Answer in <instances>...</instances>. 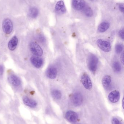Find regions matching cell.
<instances>
[{
    "mask_svg": "<svg viewBox=\"0 0 124 124\" xmlns=\"http://www.w3.org/2000/svg\"><path fill=\"white\" fill-rule=\"evenodd\" d=\"M98 62V58L95 55L91 54L89 57L87 62L88 67L92 73H95L97 70Z\"/></svg>",
    "mask_w": 124,
    "mask_h": 124,
    "instance_id": "obj_1",
    "label": "cell"
},
{
    "mask_svg": "<svg viewBox=\"0 0 124 124\" xmlns=\"http://www.w3.org/2000/svg\"><path fill=\"white\" fill-rule=\"evenodd\" d=\"M97 43L98 47L103 51L108 52L111 51V46L108 41L100 39L97 40Z\"/></svg>",
    "mask_w": 124,
    "mask_h": 124,
    "instance_id": "obj_2",
    "label": "cell"
},
{
    "mask_svg": "<svg viewBox=\"0 0 124 124\" xmlns=\"http://www.w3.org/2000/svg\"><path fill=\"white\" fill-rule=\"evenodd\" d=\"M2 29L3 31L6 34H10L13 29L12 22L9 19L4 20L2 23Z\"/></svg>",
    "mask_w": 124,
    "mask_h": 124,
    "instance_id": "obj_3",
    "label": "cell"
},
{
    "mask_svg": "<svg viewBox=\"0 0 124 124\" xmlns=\"http://www.w3.org/2000/svg\"><path fill=\"white\" fill-rule=\"evenodd\" d=\"M31 51L35 56H41L43 54V50L41 46L35 43H31L30 45Z\"/></svg>",
    "mask_w": 124,
    "mask_h": 124,
    "instance_id": "obj_4",
    "label": "cell"
},
{
    "mask_svg": "<svg viewBox=\"0 0 124 124\" xmlns=\"http://www.w3.org/2000/svg\"><path fill=\"white\" fill-rule=\"evenodd\" d=\"M83 95L80 93H75L72 96V102L74 106H80L83 103Z\"/></svg>",
    "mask_w": 124,
    "mask_h": 124,
    "instance_id": "obj_5",
    "label": "cell"
},
{
    "mask_svg": "<svg viewBox=\"0 0 124 124\" xmlns=\"http://www.w3.org/2000/svg\"><path fill=\"white\" fill-rule=\"evenodd\" d=\"M81 82L83 86L87 89H91L92 87L91 81L88 74L86 73L83 74L82 76Z\"/></svg>",
    "mask_w": 124,
    "mask_h": 124,
    "instance_id": "obj_6",
    "label": "cell"
},
{
    "mask_svg": "<svg viewBox=\"0 0 124 124\" xmlns=\"http://www.w3.org/2000/svg\"><path fill=\"white\" fill-rule=\"evenodd\" d=\"M65 118L69 122L74 123L78 119V116L75 112L73 111H68L65 114Z\"/></svg>",
    "mask_w": 124,
    "mask_h": 124,
    "instance_id": "obj_7",
    "label": "cell"
},
{
    "mask_svg": "<svg viewBox=\"0 0 124 124\" xmlns=\"http://www.w3.org/2000/svg\"><path fill=\"white\" fill-rule=\"evenodd\" d=\"M72 6L74 9L77 11L83 10L85 6L84 0H73Z\"/></svg>",
    "mask_w": 124,
    "mask_h": 124,
    "instance_id": "obj_8",
    "label": "cell"
},
{
    "mask_svg": "<svg viewBox=\"0 0 124 124\" xmlns=\"http://www.w3.org/2000/svg\"><path fill=\"white\" fill-rule=\"evenodd\" d=\"M55 10L56 13L59 15L63 14L66 12V8L63 1L57 2L55 6Z\"/></svg>",
    "mask_w": 124,
    "mask_h": 124,
    "instance_id": "obj_9",
    "label": "cell"
},
{
    "mask_svg": "<svg viewBox=\"0 0 124 124\" xmlns=\"http://www.w3.org/2000/svg\"><path fill=\"white\" fill-rule=\"evenodd\" d=\"M120 94L119 91L114 90L109 93L108 98L109 101L113 103L117 102L120 99Z\"/></svg>",
    "mask_w": 124,
    "mask_h": 124,
    "instance_id": "obj_10",
    "label": "cell"
},
{
    "mask_svg": "<svg viewBox=\"0 0 124 124\" xmlns=\"http://www.w3.org/2000/svg\"><path fill=\"white\" fill-rule=\"evenodd\" d=\"M23 101L25 105L31 108H35L37 105V102L34 100L29 98L27 96L23 97Z\"/></svg>",
    "mask_w": 124,
    "mask_h": 124,
    "instance_id": "obj_11",
    "label": "cell"
},
{
    "mask_svg": "<svg viewBox=\"0 0 124 124\" xmlns=\"http://www.w3.org/2000/svg\"><path fill=\"white\" fill-rule=\"evenodd\" d=\"M30 61L33 66L37 68H41L43 65V60L38 56H32L31 58Z\"/></svg>",
    "mask_w": 124,
    "mask_h": 124,
    "instance_id": "obj_12",
    "label": "cell"
},
{
    "mask_svg": "<svg viewBox=\"0 0 124 124\" xmlns=\"http://www.w3.org/2000/svg\"><path fill=\"white\" fill-rule=\"evenodd\" d=\"M47 76L50 79H54L57 77V71L56 68L51 66L47 69L46 73Z\"/></svg>",
    "mask_w": 124,
    "mask_h": 124,
    "instance_id": "obj_13",
    "label": "cell"
},
{
    "mask_svg": "<svg viewBox=\"0 0 124 124\" xmlns=\"http://www.w3.org/2000/svg\"><path fill=\"white\" fill-rule=\"evenodd\" d=\"M8 81L14 86H18L21 84L20 79L14 74H11L9 76Z\"/></svg>",
    "mask_w": 124,
    "mask_h": 124,
    "instance_id": "obj_14",
    "label": "cell"
},
{
    "mask_svg": "<svg viewBox=\"0 0 124 124\" xmlns=\"http://www.w3.org/2000/svg\"><path fill=\"white\" fill-rule=\"evenodd\" d=\"M18 43V39L16 36H14L9 41L8 48L11 51H14L17 48Z\"/></svg>",
    "mask_w": 124,
    "mask_h": 124,
    "instance_id": "obj_15",
    "label": "cell"
},
{
    "mask_svg": "<svg viewBox=\"0 0 124 124\" xmlns=\"http://www.w3.org/2000/svg\"><path fill=\"white\" fill-rule=\"evenodd\" d=\"M111 82V78L110 76L108 75L105 76L103 78L102 80V84L103 87L105 89L108 88Z\"/></svg>",
    "mask_w": 124,
    "mask_h": 124,
    "instance_id": "obj_16",
    "label": "cell"
},
{
    "mask_svg": "<svg viewBox=\"0 0 124 124\" xmlns=\"http://www.w3.org/2000/svg\"><path fill=\"white\" fill-rule=\"evenodd\" d=\"M110 27V24L107 22H103L98 26V31L99 32L103 33L106 31Z\"/></svg>",
    "mask_w": 124,
    "mask_h": 124,
    "instance_id": "obj_17",
    "label": "cell"
},
{
    "mask_svg": "<svg viewBox=\"0 0 124 124\" xmlns=\"http://www.w3.org/2000/svg\"><path fill=\"white\" fill-rule=\"evenodd\" d=\"M39 11L38 9L35 7L30 8L28 12V15L32 18H35L38 15Z\"/></svg>",
    "mask_w": 124,
    "mask_h": 124,
    "instance_id": "obj_18",
    "label": "cell"
},
{
    "mask_svg": "<svg viewBox=\"0 0 124 124\" xmlns=\"http://www.w3.org/2000/svg\"><path fill=\"white\" fill-rule=\"evenodd\" d=\"M51 95L52 97L56 100H59L62 97V93L58 90H53L51 91Z\"/></svg>",
    "mask_w": 124,
    "mask_h": 124,
    "instance_id": "obj_19",
    "label": "cell"
},
{
    "mask_svg": "<svg viewBox=\"0 0 124 124\" xmlns=\"http://www.w3.org/2000/svg\"><path fill=\"white\" fill-rule=\"evenodd\" d=\"M83 10V13L87 16L90 17L93 15V11L89 7L85 6Z\"/></svg>",
    "mask_w": 124,
    "mask_h": 124,
    "instance_id": "obj_20",
    "label": "cell"
},
{
    "mask_svg": "<svg viewBox=\"0 0 124 124\" xmlns=\"http://www.w3.org/2000/svg\"><path fill=\"white\" fill-rule=\"evenodd\" d=\"M113 68L116 72H120L121 70V64L119 62H115L113 65Z\"/></svg>",
    "mask_w": 124,
    "mask_h": 124,
    "instance_id": "obj_21",
    "label": "cell"
},
{
    "mask_svg": "<svg viewBox=\"0 0 124 124\" xmlns=\"http://www.w3.org/2000/svg\"><path fill=\"white\" fill-rule=\"evenodd\" d=\"M123 50V45L121 44H118L115 47V51L117 54H121Z\"/></svg>",
    "mask_w": 124,
    "mask_h": 124,
    "instance_id": "obj_22",
    "label": "cell"
},
{
    "mask_svg": "<svg viewBox=\"0 0 124 124\" xmlns=\"http://www.w3.org/2000/svg\"><path fill=\"white\" fill-rule=\"evenodd\" d=\"M36 39L38 41L41 43H44L45 41V39L44 37L41 35H38L37 36Z\"/></svg>",
    "mask_w": 124,
    "mask_h": 124,
    "instance_id": "obj_23",
    "label": "cell"
},
{
    "mask_svg": "<svg viewBox=\"0 0 124 124\" xmlns=\"http://www.w3.org/2000/svg\"><path fill=\"white\" fill-rule=\"evenodd\" d=\"M112 122L113 124H122L119 119L116 118H113L112 119Z\"/></svg>",
    "mask_w": 124,
    "mask_h": 124,
    "instance_id": "obj_24",
    "label": "cell"
},
{
    "mask_svg": "<svg viewBox=\"0 0 124 124\" xmlns=\"http://www.w3.org/2000/svg\"><path fill=\"white\" fill-rule=\"evenodd\" d=\"M119 35L120 38L122 39H124V29L121 30L119 32Z\"/></svg>",
    "mask_w": 124,
    "mask_h": 124,
    "instance_id": "obj_25",
    "label": "cell"
},
{
    "mask_svg": "<svg viewBox=\"0 0 124 124\" xmlns=\"http://www.w3.org/2000/svg\"><path fill=\"white\" fill-rule=\"evenodd\" d=\"M119 9L122 12H124V4H120L119 6Z\"/></svg>",
    "mask_w": 124,
    "mask_h": 124,
    "instance_id": "obj_26",
    "label": "cell"
},
{
    "mask_svg": "<svg viewBox=\"0 0 124 124\" xmlns=\"http://www.w3.org/2000/svg\"><path fill=\"white\" fill-rule=\"evenodd\" d=\"M4 68L3 66L0 65V75H2L3 73Z\"/></svg>",
    "mask_w": 124,
    "mask_h": 124,
    "instance_id": "obj_27",
    "label": "cell"
},
{
    "mask_svg": "<svg viewBox=\"0 0 124 124\" xmlns=\"http://www.w3.org/2000/svg\"><path fill=\"white\" fill-rule=\"evenodd\" d=\"M121 61L123 64H124V54L122 53V54L121 55Z\"/></svg>",
    "mask_w": 124,
    "mask_h": 124,
    "instance_id": "obj_28",
    "label": "cell"
},
{
    "mask_svg": "<svg viewBox=\"0 0 124 124\" xmlns=\"http://www.w3.org/2000/svg\"><path fill=\"white\" fill-rule=\"evenodd\" d=\"M124 98H123V100H122V107H123V108L124 109Z\"/></svg>",
    "mask_w": 124,
    "mask_h": 124,
    "instance_id": "obj_29",
    "label": "cell"
},
{
    "mask_svg": "<svg viewBox=\"0 0 124 124\" xmlns=\"http://www.w3.org/2000/svg\"><path fill=\"white\" fill-rule=\"evenodd\" d=\"M91 0V1H94V0Z\"/></svg>",
    "mask_w": 124,
    "mask_h": 124,
    "instance_id": "obj_30",
    "label": "cell"
},
{
    "mask_svg": "<svg viewBox=\"0 0 124 124\" xmlns=\"http://www.w3.org/2000/svg\"></svg>",
    "mask_w": 124,
    "mask_h": 124,
    "instance_id": "obj_31",
    "label": "cell"
}]
</instances>
